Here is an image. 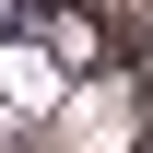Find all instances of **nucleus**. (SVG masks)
Here are the masks:
<instances>
[{"instance_id":"f257e3e1","label":"nucleus","mask_w":153,"mask_h":153,"mask_svg":"<svg viewBox=\"0 0 153 153\" xmlns=\"http://www.w3.org/2000/svg\"><path fill=\"white\" fill-rule=\"evenodd\" d=\"M71 130H82V141H130V94H118V82L71 94Z\"/></svg>"}]
</instances>
